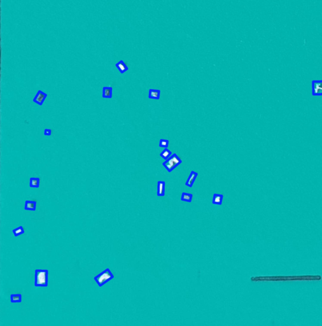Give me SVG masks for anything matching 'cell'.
I'll return each mask as SVG.
<instances>
[{
  "mask_svg": "<svg viewBox=\"0 0 322 326\" xmlns=\"http://www.w3.org/2000/svg\"><path fill=\"white\" fill-rule=\"evenodd\" d=\"M29 187L31 188H38L40 187V179L38 177L30 178Z\"/></svg>",
  "mask_w": 322,
  "mask_h": 326,
  "instance_id": "4fadbf2b",
  "label": "cell"
},
{
  "mask_svg": "<svg viewBox=\"0 0 322 326\" xmlns=\"http://www.w3.org/2000/svg\"><path fill=\"white\" fill-rule=\"evenodd\" d=\"M165 186L166 182L164 181H159L157 183V194L158 196L163 197L165 195Z\"/></svg>",
  "mask_w": 322,
  "mask_h": 326,
  "instance_id": "ba28073f",
  "label": "cell"
},
{
  "mask_svg": "<svg viewBox=\"0 0 322 326\" xmlns=\"http://www.w3.org/2000/svg\"><path fill=\"white\" fill-rule=\"evenodd\" d=\"M193 199V195L190 193L183 192L181 196V200L182 201H185L188 203H191Z\"/></svg>",
  "mask_w": 322,
  "mask_h": 326,
  "instance_id": "5bb4252c",
  "label": "cell"
},
{
  "mask_svg": "<svg viewBox=\"0 0 322 326\" xmlns=\"http://www.w3.org/2000/svg\"><path fill=\"white\" fill-rule=\"evenodd\" d=\"M48 271L47 269H36L35 272V286L46 287L48 286Z\"/></svg>",
  "mask_w": 322,
  "mask_h": 326,
  "instance_id": "6da1fadb",
  "label": "cell"
},
{
  "mask_svg": "<svg viewBox=\"0 0 322 326\" xmlns=\"http://www.w3.org/2000/svg\"><path fill=\"white\" fill-rule=\"evenodd\" d=\"M10 301L12 303H18L22 302L21 294H12L10 296Z\"/></svg>",
  "mask_w": 322,
  "mask_h": 326,
  "instance_id": "9a60e30c",
  "label": "cell"
},
{
  "mask_svg": "<svg viewBox=\"0 0 322 326\" xmlns=\"http://www.w3.org/2000/svg\"><path fill=\"white\" fill-rule=\"evenodd\" d=\"M311 89L313 96H322V80H313L311 82Z\"/></svg>",
  "mask_w": 322,
  "mask_h": 326,
  "instance_id": "277c9868",
  "label": "cell"
},
{
  "mask_svg": "<svg viewBox=\"0 0 322 326\" xmlns=\"http://www.w3.org/2000/svg\"><path fill=\"white\" fill-rule=\"evenodd\" d=\"M169 140L165 139H161L159 141V147L163 148H168L169 146Z\"/></svg>",
  "mask_w": 322,
  "mask_h": 326,
  "instance_id": "ac0fdd59",
  "label": "cell"
},
{
  "mask_svg": "<svg viewBox=\"0 0 322 326\" xmlns=\"http://www.w3.org/2000/svg\"><path fill=\"white\" fill-rule=\"evenodd\" d=\"M115 66H116V68H117V70L120 71V73L121 74L124 73L129 70L128 66L126 65V64L124 62L123 60H120V61L116 63L115 64Z\"/></svg>",
  "mask_w": 322,
  "mask_h": 326,
  "instance_id": "52a82bcc",
  "label": "cell"
},
{
  "mask_svg": "<svg viewBox=\"0 0 322 326\" xmlns=\"http://www.w3.org/2000/svg\"><path fill=\"white\" fill-rule=\"evenodd\" d=\"M197 176H198V173L197 172L192 171L190 173L189 176H188V179L185 182V185L188 186V187H192L194 184V182H195V180L197 179Z\"/></svg>",
  "mask_w": 322,
  "mask_h": 326,
  "instance_id": "8992f818",
  "label": "cell"
},
{
  "mask_svg": "<svg viewBox=\"0 0 322 326\" xmlns=\"http://www.w3.org/2000/svg\"><path fill=\"white\" fill-rule=\"evenodd\" d=\"M160 91L159 89H150L148 92V98L150 99H153L158 100L160 99Z\"/></svg>",
  "mask_w": 322,
  "mask_h": 326,
  "instance_id": "7c38bea8",
  "label": "cell"
},
{
  "mask_svg": "<svg viewBox=\"0 0 322 326\" xmlns=\"http://www.w3.org/2000/svg\"><path fill=\"white\" fill-rule=\"evenodd\" d=\"M181 163V159L177 156L176 154H172V156L166 160L163 163V165L169 173H171L172 171L174 170L178 166H179Z\"/></svg>",
  "mask_w": 322,
  "mask_h": 326,
  "instance_id": "3957f363",
  "label": "cell"
},
{
  "mask_svg": "<svg viewBox=\"0 0 322 326\" xmlns=\"http://www.w3.org/2000/svg\"><path fill=\"white\" fill-rule=\"evenodd\" d=\"M172 156V152L169 150L168 148H165L164 150L160 154V156L163 157L165 160L168 159Z\"/></svg>",
  "mask_w": 322,
  "mask_h": 326,
  "instance_id": "2e32d148",
  "label": "cell"
},
{
  "mask_svg": "<svg viewBox=\"0 0 322 326\" xmlns=\"http://www.w3.org/2000/svg\"><path fill=\"white\" fill-rule=\"evenodd\" d=\"M114 278L113 273L111 272L109 268L104 269L101 273L98 274L96 277H94V279L96 281V282L99 287H101L104 284H106L108 281L112 280Z\"/></svg>",
  "mask_w": 322,
  "mask_h": 326,
  "instance_id": "7a4b0ae2",
  "label": "cell"
},
{
  "mask_svg": "<svg viewBox=\"0 0 322 326\" xmlns=\"http://www.w3.org/2000/svg\"><path fill=\"white\" fill-rule=\"evenodd\" d=\"M47 97V95L46 93L42 91L41 90H39L38 92L36 93L35 97L33 98V101L39 104V105L42 106L43 103H44V101H45Z\"/></svg>",
  "mask_w": 322,
  "mask_h": 326,
  "instance_id": "5b68a950",
  "label": "cell"
},
{
  "mask_svg": "<svg viewBox=\"0 0 322 326\" xmlns=\"http://www.w3.org/2000/svg\"><path fill=\"white\" fill-rule=\"evenodd\" d=\"M224 196L222 194H215L213 196L212 200V203L213 204H216V205H221L223 203Z\"/></svg>",
  "mask_w": 322,
  "mask_h": 326,
  "instance_id": "30bf717a",
  "label": "cell"
},
{
  "mask_svg": "<svg viewBox=\"0 0 322 326\" xmlns=\"http://www.w3.org/2000/svg\"><path fill=\"white\" fill-rule=\"evenodd\" d=\"M12 233L14 235V236L17 237L20 236V234H23L25 233V231L23 228V226H19L17 228H15L12 231Z\"/></svg>",
  "mask_w": 322,
  "mask_h": 326,
  "instance_id": "e0dca14e",
  "label": "cell"
},
{
  "mask_svg": "<svg viewBox=\"0 0 322 326\" xmlns=\"http://www.w3.org/2000/svg\"><path fill=\"white\" fill-rule=\"evenodd\" d=\"M36 204H37V202L36 201L27 200L25 202L24 209L26 210L35 211L36 210Z\"/></svg>",
  "mask_w": 322,
  "mask_h": 326,
  "instance_id": "9c48e42d",
  "label": "cell"
},
{
  "mask_svg": "<svg viewBox=\"0 0 322 326\" xmlns=\"http://www.w3.org/2000/svg\"><path fill=\"white\" fill-rule=\"evenodd\" d=\"M51 130L49 129H45L44 130V135L45 136H51Z\"/></svg>",
  "mask_w": 322,
  "mask_h": 326,
  "instance_id": "d6986e66",
  "label": "cell"
},
{
  "mask_svg": "<svg viewBox=\"0 0 322 326\" xmlns=\"http://www.w3.org/2000/svg\"><path fill=\"white\" fill-rule=\"evenodd\" d=\"M113 88L112 87H104L103 88V98L111 99L112 98Z\"/></svg>",
  "mask_w": 322,
  "mask_h": 326,
  "instance_id": "8fae6325",
  "label": "cell"
}]
</instances>
